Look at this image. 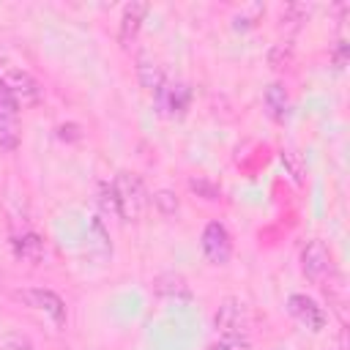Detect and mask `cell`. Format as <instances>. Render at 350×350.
<instances>
[{
    "label": "cell",
    "mask_w": 350,
    "mask_h": 350,
    "mask_svg": "<svg viewBox=\"0 0 350 350\" xmlns=\"http://www.w3.org/2000/svg\"><path fill=\"white\" fill-rule=\"evenodd\" d=\"M153 290H156L159 295H189V284H186V279L178 276V273H161V276L156 279Z\"/></svg>",
    "instance_id": "5bb4252c"
},
{
    "label": "cell",
    "mask_w": 350,
    "mask_h": 350,
    "mask_svg": "<svg viewBox=\"0 0 350 350\" xmlns=\"http://www.w3.org/2000/svg\"><path fill=\"white\" fill-rule=\"evenodd\" d=\"M137 74H139V82H142V88L145 90H159L161 88V82H164V77H161V68L156 66V60H150L148 55H142L139 60H137Z\"/></svg>",
    "instance_id": "7c38bea8"
},
{
    "label": "cell",
    "mask_w": 350,
    "mask_h": 350,
    "mask_svg": "<svg viewBox=\"0 0 350 350\" xmlns=\"http://www.w3.org/2000/svg\"><path fill=\"white\" fill-rule=\"evenodd\" d=\"M0 112H11V115H16V112H19V107H16L14 96L8 93V88H5V82H3V77H0Z\"/></svg>",
    "instance_id": "d6986e66"
},
{
    "label": "cell",
    "mask_w": 350,
    "mask_h": 350,
    "mask_svg": "<svg viewBox=\"0 0 350 350\" xmlns=\"http://www.w3.org/2000/svg\"><path fill=\"white\" fill-rule=\"evenodd\" d=\"M19 145V126L16 115L0 112V150H14Z\"/></svg>",
    "instance_id": "4fadbf2b"
},
{
    "label": "cell",
    "mask_w": 350,
    "mask_h": 350,
    "mask_svg": "<svg viewBox=\"0 0 350 350\" xmlns=\"http://www.w3.org/2000/svg\"><path fill=\"white\" fill-rule=\"evenodd\" d=\"M219 336H246V312L243 304L235 298H224L213 314Z\"/></svg>",
    "instance_id": "277c9868"
},
{
    "label": "cell",
    "mask_w": 350,
    "mask_h": 350,
    "mask_svg": "<svg viewBox=\"0 0 350 350\" xmlns=\"http://www.w3.org/2000/svg\"><path fill=\"white\" fill-rule=\"evenodd\" d=\"M98 202H101V208H104V211H109V213L120 216V213H118V197H115L112 183H101V186H98Z\"/></svg>",
    "instance_id": "e0dca14e"
},
{
    "label": "cell",
    "mask_w": 350,
    "mask_h": 350,
    "mask_svg": "<svg viewBox=\"0 0 350 350\" xmlns=\"http://www.w3.org/2000/svg\"><path fill=\"white\" fill-rule=\"evenodd\" d=\"M202 254L213 262V265H224L232 254V243H230V232L221 221H208L202 230Z\"/></svg>",
    "instance_id": "3957f363"
},
{
    "label": "cell",
    "mask_w": 350,
    "mask_h": 350,
    "mask_svg": "<svg viewBox=\"0 0 350 350\" xmlns=\"http://www.w3.org/2000/svg\"><path fill=\"white\" fill-rule=\"evenodd\" d=\"M156 101L164 115H183L191 101V88L186 82H161V88L156 90Z\"/></svg>",
    "instance_id": "8992f818"
},
{
    "label": "cell",
    "mask_w": 350,
    "mask_h": 350,
    "mask_svg": "<svg viewBox=\"0 0 350 350\" xmlns=\"http://www.w3.org/2000/svg\"><path fill=\"white\" fill-rule=\"evenodd\" d=\"M287 306H290V314H293L298 323H304L309 331H320V328L325 325V314H323V309H320L309 295L295 293V295H290Z\"/></svg>",
    "instance_id": "52a82bcc"
},
{
    "label": "cell",
    "mask_w": 350,
    "mask_h": 350,
    "mask_svg": "<svg viewBox=\"0 0 350 350\" xmlns=\"http://www.w3.org/2000/svg\"><path fill=\"white\" fill-rule=\"evenodd\" d=\"M189 189L191 191H197L200 197H205V200H219V186L211 180V178H205V175H197V178H189Z\"/></svg>",
    "instance_id": "9a60e30c"
},
{
    "label": "cell",
    "mask_w": 350,
    "mask_h": 350,
    "mask_svg": "<svg viewBox=\"0 0 350 350\" xmlns=\"http://www.w3.org/2000/svg\"><path fill=\"white\" fill-rule=\"evenodd\" d=\"M301 268H304L306 279H312V282H320L323 273L328 271V252H325V246L317 238H312L304 246V252H301Z\"/></svg>",
    "instance_id": "ba28073f"
},
{
    "label": "cell",
    "mask_w": 350,
    "mask_h": 350,
    "mask_svg": "<svg viewBox=\"0 0 350 350\" xmlns=\"http://www.w3.org/2000/svg\"><path fill=\"white\" fill-rule=\"evenodd\" d=\"M14 298L22 301L25 306L36 309V312L49 314L57 325L66 320V304H63V298H60L57 293H52V290H44V287H25V290H16Z\"/></svg>",
    "instance_id": "7a4b0ae2"
},
{
    "label": "cell",
    "mask_w": 350,
    "mask_h": 350,
    "mask_svg": "<svg viewBox=\"0 0 350 350\" xmlns=\"http://www.w3.org/2000/svg\"><path fill=\"white\" fill-rule=\"evenodd\" d=\"M115 189V197H118V213L120 219H139L142 211H145V189H142V180L137 175H129V172H120L112 183Z\"/></svg>",
    "instance_id": "6da1fadb"
},
{
    "label": "cell",
    "mask_w": 350,
    "mask_h": 350,
    "mask_svg": "<svg viewBox=\"0 0 350 350\" xmlns=\"http://www.w3.org/2000/svg\"><path fill=\"white\" fill-rule=\"evenodd\" d=\"M3 82H5V88H8V93L14 96V101H16L19 109L38 104L41 88H38V82H36L27 71H8V74L3 77Z\"/></svg>",
    "instance_id": "5b68a950"
},
{
    "label": "cell",
    "mask_w": 350,
    "mask_h": 350,
    "mask_svg": "<svg viewBox=\"0 0 350 350\" xmlns=\"http://www.w3.org/2000/svg\"><path fill=\"white\" fill-rule=\"evenodd\" d=\"M14 252H16V257H22L27 262H38L44 257V241L33 232L19 235V238H14Z\"/></svg>",
    "instance_id": "8fae6325"
},
{
    "label": "cell",
    "mask_w": 350,
    "mask_h": 350,
    "mask_svg": "<svg viewBox=\"0 0 350 350\" xmlns=\"http://www.w3.org/2000/svg\"><path fill=\"white\" fill-rule=\"evenodd\" d=\"M145 14H148V5H145V3H131V5L123 8V16H120V41H123L126 46L137 38Z\"/></svg>",
    "instance_id": "9c48e42d"
},
{
    "label": "cell",
    "mask_w": 350,
    "mask_h": 350,
    "mask_svg": "<svg viewBox=\"0 0 350 350\" xmlns=\"http://www.w3.org/2000/svg\"><path fill=\"white\" fill-rule=\"evenodd\" d=\"M249 347V336H219L211 350H246Z\"/></svg>",
    "instance_id": "ac0fdd59"
},
{
    "label": "cell",
    "mask_w": 350,
    "mask_h": 350,
    "mask_svg": "<svg viewBox=\"0 0 350 350\" xmlns=\"http://www.w3.org/2000/svg\"><path fill=\"white\" fill-rule=\"evenodd\" d=\"M262 98H265L268 115H271L273 120H284V115H287V109H290V98H287L284 85H282V82H271V85L265 88Z\"/></svg>",
    "instance_id": "30bf717a"
},
{
    "label": "cell",
    "mask_w": 350,
    "mask_h": 350,
    "mask_svg": "<svg viewBox=\"0 0 350 350\" xmlns=\"http://www.w3.org/2000/svg\"><path fill=\"white\" fill-rule=\"evenodd\" d=\"M153 205H156L164 216H172V213L178 211V197H175L172 191L161 189V191H156V194H153Z\"/></svg>",
    "instance_id": "2e32d148"
}]
</instances>
